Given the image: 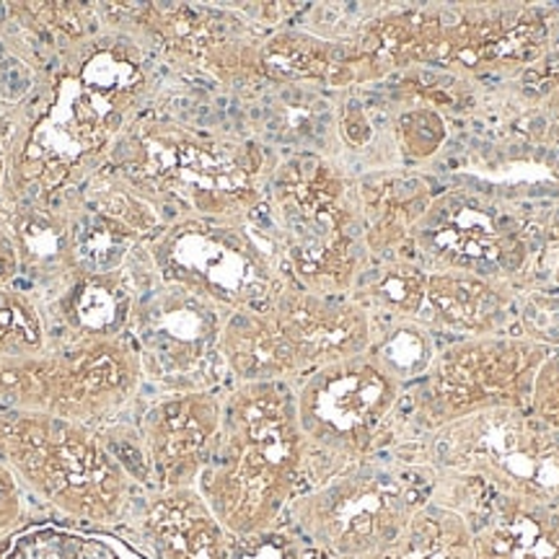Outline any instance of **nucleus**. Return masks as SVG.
<instances>
[{
	"label": "nucleus",
	"instance_id": "1",
	"mask_svg": "<svg viewBox=\"0 0 559 559\" xmlns=\"http://www.w3.org/2000/svg\"><path fill=\"white\" fill-rule=\"evenodd\" d=\"M151 47L107 26L39 70L9 120V187L0 207L73 190L107 160L153 88Z\"/></svg>",
	"mask_w": 559,
	"mask_h": 559
},
{
	"label": "nucleus",
	"instance_id": "2",
	"mask_svg": "<svg viewBox=\"0 0 559 559\" xmlns=\"http://www.w3.org/2000/svg\"><path fill=\"white\" fill-rule=\"evenodd\" d=\"M194 487L236 542L277 528L306 489V438L293 383L223 389L221 430Z\"/></svg>",
	"mask_w": 559,
	"mask_h": 559
},
{
	"label": "nucleus",
	"instance_id": "3",
	"mask_svg": "<svg viewBox=\"0 0 559 559\" xmlns=\"http://www.w3.org/2000/svg\"><path fill=\"white\" fill-rule=\"evenodd\" d=\"M107 164L174 223L251 218L277 160L257 140L140 115L111 145Z\"/></svg>",
	"mask_w": 559,
	"mask_h": 559
},
{
	"label": "nucleus",
	"instance_id": "4",
	"mask_svg": "<svg viewBox=\"0 0 559 559\" xmlns=\"http://www.w3.org/2000/svg\"><path fill=\"white\" fill-rule=\"evenodd\" d=\"M254 223L285 277L319 296H349L370 262L355 177L317 151L277 160Z\"/></svg>",
	"mask_w": 559,
	"mask_h": 559
},
{
	"label": "nucleus",
	"instance_id": "5",
	"mask_svg": "<svg viewBox=\"0 0 559 559\" xmlns=\"http://www.w3.org/2000/svg\"><path fill=\"white\" fill-rule=\"evenodd\" d=\"M0 464L70 521L115 526L138 502L140 485L99 432L47 412L0 409Z\"/></svg>",
	"mask_w": 559,
	"mask_h": 559
},
{
	"label": "nucleus",
	"instance_id": "6",
	"mask_svg": "<svg viewBox=\"0 0 559 559\" xmlns=\"http://www.w3.org/2000/svg\"><path fill=\"white\" fill-rule=\"evenodd\" d=\"M438 472L383 451L300 492L285 519L300 542L330 559H373L432 500Z\"/></svg>",
	"mask_w": 559,
	"mask_h": 559
},
{
	"label": "nucleus",
	"instance_id": "7",
	"mask_svg": "<svg viewBox=\"0 0 559 559\" xmlns=\"http://www.w3.org/2000/svg\"><path fill=\"white\" fill-rule=\"evenodd\" d=\"M293 386L306 438V489L379 456L400 440L407 389L366 353L313 370Z\"/></svg>",
	"mask_w": 559,
	"mask_h": 559
},
{
	"label": "nucleus",
	"instance_id": "8",
	"mask_svg": "<svg viewBox=\"0 0 559 559\" xmlns=\"http://www.w3.org/2000/svg\"><path fill=\"white\" fill-rule=\"evenodd\" d=\"M551 353L555 349L510 332L449 340L428 373L404 391L402 430L394 445L479 412H531L536 376Z\"/></svg>",
	"mask_w": 559,
	"mask_h": 559
},
{
	"label": "nucleus",
	"instance_id": "9",
	"mask_svg": "<svg viewBox=\"0 0 559 559\" xmlns=\"http://www.w3.org/2000/svg\"><path fill=\"white\" fill-rule=\"evenodd\" d=\"M389 453L436 472L477 477L495 492L559 506V430L526 409L479 412Z\"/></svg>",
	"mask_w": 559,
	"mask_h": 559
},
{
	"label": "nucleus",
	"instance_id": "10",
	"mask_svg": "<svg viewBox=\"0 0 559 559\" xmlns=\"http://www.w3.org/2000/svg\"><path fill=\"white\" fill-rule=\"evenodd\" d=\"M143 249L158 280L226 311L270 309L290 283L251 218H181L158 230Z\"/></svg>",
	"mask_w": 559,
	"mask_h": 559
},
{
	"label": "nucleus",
	"instance_id": "11",
	"mask_svg": "<svg viewBox=\"0 0 559 559\" xmlns=\"http://www.w3.org/2000/svg\"><path fill=\"white\" fill-rule=\"evenodd\" d=\"M143 386L145 376L130 340L50 347L37 358L0 360V409L47 412L96 432L120 423Z\"/></svg>",
	"mask_w": 559,
	"mask_h": 559
},
{
	"label": "nucleus",
	"instance_id": "12",
	"mask_svg": "<svg viewBox=\"0 0 559 559\" xmlns=\"http://www.w3.org/2000/svg\"><path fill=\"white\" fill-rule=\"evenodd\" d=\"M539 230L515 207L469 190H440L428 213L412 230L407 257L428 270H456L469 275L534 285V267H542Z\"/></svg>",
	"mask_w": 559,
	"mask_h": 559
},
{
	"label": "nucleus",
	"instance_id": "13",
	"mask_svg": "<svg viewBox=\"0 0 559 559\" xmlns=\"http://www.w3.org/2000/svg\"><path fill=\"white\" fill-rule=\"evenodd\" d=\"M228 313L198 293L158 280L145 257L130 330L145 383L160 394L228 389L230 379L221 355Z\"/></svg>",
	"mask_w": 559,
	"mask_h": 559
},
{
	"label": "nucleus",
	"instance_id": "14",
	"mask_svg": "<svg viewBox=\"0 0 559 559\" xmlns=\"http://www.w3.org/2000/svg\"><path fill=\"white\" fill-rule=\"evenodd\" d=\"M107 26L138 34L151 50L177 66H192L226 86L260 83V45L249 37L230 11L187 3H107L102 5Z\"/></svg>",
	"mask_w": 559,
	"mask_h": 559
},
{
	"label": "nucleus",
	"instance_id": "15",
	"mask_svg": "<svg viewBox=\"0 0 559 559\" xmlns=\"http://www.w3.org/2000/svg\"><path fill=\"white\" fill-rule=\"evenodd\" d=\"M555 11L539 5H445L428 66L461 81L523 75L551 50Z\"/></svg>",
	"mask_w": 559,
	"mask_h": 559
},
{
	"label": "nucleus",
	"instance_id": "16",
	"mask_svg": "<svg viewBox=\"0 0 559 559\" xmlns=\"http://www.w3.org/2000/svg\"><path fill=\"white\" fill-rule=\"evenodd\" d=\"M223 391L158 394L135 419L151 489L194 487L221 430Z\"/></svg>",
	"mask_w": 559,
	"mask_h": 559
},
{
	"label": "nucleus",
	"instance_id": "17",
	"mask_svg": "<svg viewBox=\"0 0 559 559\" xmlns=\"http://www.w3.org/2000/svg\"><path fill=\"white\" fill-rule=\"evenodd\" d=\"M143 272L145 251L140 249L128 267L96 275L75 272L60 290L39 300L50 347L130 340Z\"/></svg>",
	"mask_w": 559,
	"mask_h": 559
},
{
	"label": "nucleus",
	"instance_id": "18",
	"mask_svg": "<svg viewBox=\"0 0 559 559\" xmlns=\"http://www.w3.org/2000/svg\"><path fill=\"white\" fill-rule=\"evenodd\" d=\"M445 5L383 9L342 41V62L330 88L347 91L428 66L443 32Z\"/></svg>",
	"mask_w": 559,
	"mask_h": 559
},
{
	"label": "nucleus",
	"instance_id": "19",
	"mask_svg": "<svg viewBox=\"0 0 559 559\" xmlns=\"http://www.w3.org/2000/svg\"><path fill=\"white\" fill-rule=\"evenodd\" d=\"M270 313L296 355L300 379L362 355L370 345V317L349 296H319L288 283Z\"/></svg>",
	"mask_w": 559,
	"mask_h": 559
},
{
	"label": "nucleus",
	"instance_id": "20",
	"mask_svg": "<svg viewBox=\"0 0 559 559\" xmlns=\"http://www.w3.org/2000/svg\"><path fill=\"white\" fill-rule=\"evenodd\" d=\"M128 519L148 559H234L239 547L198 487L151 489Z\"/></svg>",
	"mask_w": 559,
	"mask_h": 559
},
{
	"label": "nucleus",
	"instance_id": "21",
	"mask_svg": "<svg viewBox=\"0 0 559 559\" xmlns=\"http://www.w3.org/2000/svg\"><path fill=\"white\" fill-rule=\"evenodd\" d=\"M3 221L19 257V285L39 300L50 298L75 275L68 190L39 200L9 202Z\"/></svg>",
	"mask_w": 559,
	"mask_h": 559
},
{
	"label": "nucleus",
	"instance_id": "22",
	"mask_svg": "<svg viewBox=\"0 0 559 559\" xmlns=\"http://www.w3.org/2000/svg\"><path fill=\"white\" fill-rule=\"evenodd\" d=\"M523 288L469 272L430 270L419 324L443 340L513 332L515 298Z\"/></svg>",
	"mask_w": 559,
	"mask_h": 559
},
{
	"label": "nucleus",
	"instance_id": "23",
	"mask_svg": "<svg viewBox=\"0 0 559 559\" xmlns=\"http://www.w3.org/2000/svg\"><path fill=\"white\" fill-rule=\"evenodd\" d=\"M466 521L474 559H559V506L489 489Z\"/></svg>",
	"mask_w": 559,
	"mask_h": 559
},
{
	"label": "nucleus",
	"instance_id": "24",
	"mask_svg": "<svg viewBox=\"0 0 559 559\" xmlns=\"http://www.w3.org/2000/svg\"><path fill=\"white\" fill-rule=\"evenodd\" d=\"M370 260L407 257L412 230L436 200V185L407 169H379L355 179Z\"/></svg>",
	"mask_w": 559,
	"mask_h": 559
},
{
	"label": "nucleus",
	"instance_id": "25",
	"mask_svg": "<svg viewBox=\"0 0 559 559\" xmlns=\"http://www.w3.org/2000/svg\"><path fill=\"white\" fill-rule=\"evenodd\" d=\"M221 355L230 383L300 381L296 355L270 309L230 311L223 324Z\"/></svg>",
	"mask_w": 559,
	"mask_h": 559
},
{
	"label": "nucleus",
	"instance_id": "26",
	"mask_svg": "<svg viewBox=\"0 0 559 559\" xmlns=\"http://www.w3.org/2000/svg\"><path fill=\"white\" fill-rule=\"evenodd\" d=\"M430 270L412 257L370 260L360 272L349 298L368 313L370 321L409 319L419 321L428 293Z\"/></svg>",
	"mask_w": 559,
	"mask_h": 559
},
{
	"label": "nucleus",
	"instance_id": "27",
	"mask_svg": "<svg viewBox=\"0 0 559 559\" xmlns=\"http://www.w3.org/2000/svg\"><path fill=\"white\" fill-rule=\"evenodd\" d=\"M342 62V41L311 32L277 29L260 45V79L272 86L324 83L330 86Z\"/></svg>",
	"mask_w": 559,
	"mask_h": 559
},
{
	"label": "nucleus",
	"instance_id": "28",
	"mask_svg": "<svg viewBox=\"0 0 559 559\" xmlns=\"http://www.w3.org/2000/svg\"><path fill=\"white\" fill-rule=\"evenodd\" d=\"M68 202L75 272L96 275V272L128 267V262L145 243L135 230L99 213V210L83 205L75 190H68Z\"/></svg>",
	"mask_w": 559,
	"mask_h": 559
},
{
	"label": "nucleus",
	"instance_id": "29",
	"mask_svg": "<svg viewBox=\"0 0 559 559\" xmlns=\"http://www.w3.org/2000/svg\"><path fill=\"white\" fill-rule=\"evenodd\" d=\"M445 342L449 340L419 321L379 319L370 321V345L366 355L400 386L409 389L428 373Z\"/></svg>",
	"mask_w": 559,
	"mask_h": 559
},
{
	"label": "nucleus",
	"instance_id": "30",
	"mask_svg": "<svg viewBox=\"0 0 559 559\" xmlns=\"http://www.w3.org/2000/svg\"><path fill=\"white\" fill-rule=\"evenodd\" d=\"M373 559H474L472 526L456 510L430 500L400 539Z\"/></svg>",
	"mask_w": 559,
	"mask_h": 559
},
{
	"label": "nucleus",
	"instance_id": "31",
	"mask_svg": "<svg viewBox=\"0 0 559 559\" xmlns=\"http://www.w3.org/2000/svg\"><path fill=\"white\" fill-rule=\"evenodd\" d=\"M73 190L83 205L124 223L143 241H151L158 230L169 226L164 210L151 198H145L120 171L111 169L107 160L91 177L83 179L79 187H73Z\"/></svg>",
	"mask_w": 559,
	"mask_h": 559
},
{
	"label": "nucleus",
	"instance_id": "32",
	"mask_svg": "<svg viewBox=\"0 0 559 559\" xmlns=\"http://www.w3.org/2000/svg\"><path fill=\"white\" fill-rule=\"evenodd\" d=\"M50 349L45 311L24 285L0 288V360L37 358Z\"/></svg>",
	"mask_w": 559,
	"mask_h": 559
},
{
	"label": "nucleus",
	"instance_id": "33",
	"mask_svg": "<svg viewBox=\"0 0 559 559\" xmlns=\"http://www.w3.org/2000/svg\"><path fill=\"white\" fill-rule=\"evenodd\" d=\"M394 140L400 153L412 164H425L443 151L449 122L432 107H400L394 115Z\"/></svg>",
	"mask_w": 559,
	"mask_h": 559
},
{
	"label": "nucleus",
	"instance_id": "34",
	"mask_svg": "<svg viewBox=\"0 0 559 559\" xmlns=\"http://www.w3.org/2000/svg\"><path fill=\"white\" fill-rule=\"evenodd\" d=\"M539 342L549 349H559V290L528 285L519 293L513 309V332Z\"/></svg>",
	"mask_w": 559,
	"mask_h": 559
},
{
	"label": "nucleus",
	"instance_id": "35",
	"mask_svg": "<svg viewBox=\"0 0 559 559\" xmlns=\"http://www.w3.org/2000/svg\"><path fill=\"white\" fill-rule=\"evenodd\" d=\"M94 544L81 536L62 531H26L0 542V559H99L94 557Z\"/></svg>",
	"mask_w": 559,
	"mask_h": 559
},
{
	"label": "nucleus",
	"instance_id": "36",
	"mask_svg": "<svg viewBox=\"0 0 559 559\" xmlns=\"http://www.w3.org/2000/svg\"><path fill=\"white\" fill-rule=\"evenodd\" d=\"M39 73L29 60L21 55L11 32L0 19V102L19 104L37 86Z\"/></svg>",
	"mask_w": 559,
	"mask_h": 559
},
{
	"label": "nucleus",
	"instance_id": "37",
	"mask_svg": "<svg viewBox=\"0 0 559 559\" xmlns=\"http://www.w3.org/2000/svg\"><path fill=\"white\" fill-rule=\"evenodd\" d=\"M334 124H337V135L349 151H366L376 138L373 120H370L366 104L355 94H345L334 111Z\"/></svg>",
	"mask_w": 559,
	"mask_h": 559
},
{
	"label": "nucleus",
	"instance_id": "38",
	"mask_svg": "<svg viewBox=\"0 0 559 559\" xmlns=\"http://www.w3.org/2000/svg\"><path fill=\"white\" fill-rule=\"evenodd\" d=\"M531 415L549 425L551 430H559V349L549 355L536 376Z\"/></svg>",
	"mask_w": 559,
	"mask_h": 559
},
{
	"label": "nucleus",
	"instance_id": "39",
	"mask_svg": "<svg viewBox=\"0 0 559 559\" xmlns=\"http://www.w3.org/2000/svg\"><path fill=\"white\" fill-rule=\"evenodd\" d=\"M26 489L19 485V479L0 464V542H5L16 531L24 528L26 519Z\"/></svg>",
	"mask_w": 559,
	"mask_h": 559
},
{
	"label": "nucleus",
	"instance_id": "40",
	"mask_svg": "<svg viewBox=\"0 0 559 559\" xmlns=\"http://www.w3.org/2000/svg\"><path fill=\"white\" fill-rule=\"evenodd\" d=\"M19 283V257L0 210V288Z\"/></svg>",
	"mask_w": 559,
	"mask_h": 559
},
{
	"label": "nucleus",
	"instance_id": "41",
	"mask_svg": "<svg viewBox=\"0 0 559 559\" xmlns=\"http://www.w3.org/2000/svg\"><path fill=\"white\" fill-rule=\"evenodd\" d=\"M544 115H547L549 130L559 138V86L544 99Z\"/></svg>",
	"mask_w": 559,
	"mask_h": 559
},
{
	"label": "nucleus",
	"instance_id": "42",
	"mask_svg": "<svg viewBox=\"0 0 559 559\" xmlns=\"http://www.w3.org/2000/svg\"><path fill=\"white\" fill-rule=\"evenodd\" d=\"M542 267L549 272L551 288L559 290V249L557 251L547 249V254H544V260H542Z\"/></svg>",
	"mask_w": 559,
	"mask_h": 559
},
{
	"label": "nucleus",
	"instance_id": "43",
	"mask_svg": "<svg viewBox=\"0 0 559 559\" xmlns=\"http://www.w3.org/2000/svg\"><path fill=\"white\" fill-rule=\"evenodd\" d=\"M13 107H16V104H9V102H0V132H3V130H5V124H9Z\"/></svg>",
	"mask_w": 559,
	"mask_h": 559
},
{
	"label": "nucleus",
	"instance_id": "44",
	"mask_svg": "<svg viewBox=\"0 0 559 559\" xmlns=\"http://www.w3.org/2000/svg\"><path fill=\"white\" fill-rule=\"evenodd\" d=\"M321 557V555H319ZM321 559H330V557H321Z\"/></svg>",
	"mask_w": 559,
	"mask_h": 559
}]
</instances>
